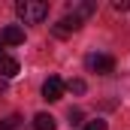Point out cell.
<instances>
[{
  "mask_svg": "<svg viewBox=\"0 0 130 130\" xmlns=\"http://www.w3.org/2000/svg\"><path fill=\"white\" fill-rule=\"evenodd\" d=\"M15 12H18V18L24 24H39L48 15V3H42V0H18L15 3Z\"/></svg>",
  "mask_w": 130,
  "mask_h": 130,
  "instance_id": "6da1fadb",
  "label": "cell"
},
{
  "mask_svg": "<svg viewBox=\"0 0 130 130\" xmlns=\"http://www.w3.org/2000/svg\"><path fill=\"white\" fill-rule=\"evenodd\" d=\"M64 79H61V76H48V79H45V82H42V97L48 100V103H58V100L64 97Z\"/></svg>",
  "mask_w": 130,
  "mask_h": 130,
  "instance_id": "7a4b0ae2",
  "label": "cell"
},
{
  "mask_svg": "<svg viewBox=\"0 0 130 130\" xmlns=\"http://www.w3.org/2000/svg\"><path fill=\"white\" fill-rule=\"evenodd\" d=\"M67 12H70L73 18L85 21V18H91V15L97 12V3H94V0H73V3H67Z\"/></svg>",
  "mask_w": 130,
  "mask_h": 130,
  "instance_id": "3957f363",
  "label": "cell"
},
{
  "mask_svg": "<svg viewBox=\"0 0 130 130\" xmlns=\"http://www.w3.org/2000/svg\"><path fill=\"white\" fill-rule=\"evenodd\" d=\"M88 70H94L100 76H109V73H115V61L109 58V55H88Z\"/></svg>",
  "mask_w": 130,
  "mask_h": 130,
  "instance_id": "277c9868",
  "label": "cell"
},
{
  "mask_svg": "<svg viewBox=\"0 0 130 130\" xmlns=\"http://www.w3.org/2000/svg\"><path fill=\"white\" fill-rule=\"evenodd\" d=\"M0 39H3V45H21V42H24V27H18V24H6L3 33H0Z\"/></svg>",
  "mask_w": 130,
  "mask_h": 130,
  "instance_id": "5b68a950",
  "label": "cell"
},
{
  "mask_svg": "<svg viewBox=\"0 0 130 130\" xmlns=\"http://www.w3.org/2000/svg\"><path fill=\"white\" fill-rule=\"evenodd\" d=\"M79 27H82V21H79V18H73V15H64V18H61V21H58L52 30H55V36H70V33H76Z\"/></svg>",
  "mask_w": 130,
  "mask_h": 130,
  "instance_id": "8992f818",
  "label": "cell"
},
{
  "mask_svg": "<svg viewBox=\"0 0 130 130\" xmlns=\"http://www.w3.org/2000/svg\"><path fill=\"white\" fill-rule=\"evenodd\" d=\"M15 73H18V61L3 55V58H0V79H12Z\"/></svg>",
  "mask_w": 130,
  "mask_h": 130,
  "instance_id": "52a82bcc",
  "label": "cell"
},
{
  "mask_svg": "<svg viewBox=\"0 0 130 130\" xmlns=\"http://www.w3.org/2000/svg\"><path fill=\"white\" fill-rule=\"evenodd\" d=\"M33 130H55V118H52L48 112H39V115L33 118Z\"/></svg>",
  "mask_w": 130,
  "mask_h": 130,
  "instance_id": "ba28073f",
  "label": "cell"
},
{
  "mask_svg": "<svg viewBox=\"0 0 130 130\" xmlns=\"http://www.w3.org/2000/svg\"><path fill=\"white\" fill-rule=\"evenodd\" d=\"M67 88L73 91V94H85L88 91V85H85V79H70V82H64Z\"/></svg>",
  "mask_w": 130,
  "mask_h": 130,
  "instance_id": "9c48e42d",
  "label": "cell"
},
{
  "mask_svg": "<svg viewBox=\"0 0 130 130\" xmlns=\"http://www.w3.org/2000/svg\"><path fill=\"white\" fill-rule=\"evenodd\" d=\"M18 124H21L18 115H6V118H0V130H15Z\"/></svg>",
  "mask_w": 130,
  "mask_h": 130,
  "instance_id": "30bf717a",
  "label": "cell"
},
{
  "mask_svg": "<svg viewBox=\"0 0 130 130\" xmlns=\"http://www.w3.org/2000/svg\"><path fill=\"white\" fill-rule=\"evenodd\" d=\"M85 130H106V121H103V118H97V121H88V124H85Z\"/></svg>",
  "mask_w": 130,
  "mask_h": 130,
  "instance_id": "8fae6325",
  "label": "cell"
},
{
  "mask_svg": "<svg viewBox=\"0 0 130 130\" xmlns=\"http://www.w3.org/2000/svg\"><path fill=\"white\" fill-rule=\"evenodd\" d=\"M112 9H115V12H127V9H130V0H115Z\"/></svg>",
  "mask_w": 130,
  "mask_h": 130,
  "instance_id": "7c38bea8",
  "label": "cell"
},
{
  "mask_svg": "<svg viewBox=\"0 0 130 130\" xmlns=\"http://www.w3.org/2000/svg\"><path fill=\"white\" fill-rule=\"evenodd\" d=\"M67 118H70V124H79V121H82V109H70Z\"/></svg>",
  "mask_w": 130,
  "mask_h": 130,
  "instance_id": "4fadbf2b",
  "label": "cell"
},
{
  "mask_svg": "<svg viewBox=\"0 0 130 130\" xmlns=\"http://www.w3.org/2000/svg\"><path fill=\"white\" fill-rule=\"evenodd\" d=\"M0 58H3V39H0Z\"/></svg>",
  "mask_w": 130,
  "mask_h": 130,
  "instance_id": "5bb4252c",
  "label": "cell"
}]
</instances>
